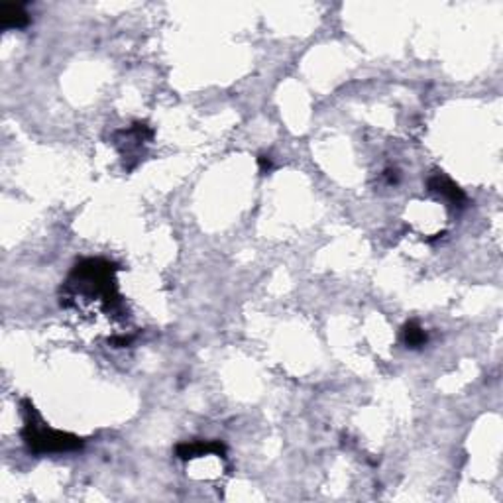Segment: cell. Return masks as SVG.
<instances>
[{"instance_id": "cell-2", "label": "cell", "mask_w": 503, "mask_h": 503, "mask_svg": "<svg viewBox=\"0 0 503 503\" xmlns=\"http://www.w3.org/2000/svg\"><path fill=\"white\" fill-rule=\"evenodd\" d=\"M428 191L431 193H437L440 197H444L446 201H451L452 205H458V207H462L466 201V195L464 191L456 185V183H452L448 177H444V175H440V173H435L431 179H428Z\"/></svg>"}, {"instance_id": "cell-4", "label": "cell", "mask_w": 503, "mask_h": 503, "mask_svg": "<svg viewBox=\"0 0 503 503\" xmlns=\"http://www.w3.org/2000/svg\"><path fill=\"white\" fill-rule=\"evenodd\" d=\"M224 444H220L217 440H199V442H183L177 446V456L181 460H191L197 456H205V454H224Z\"/></svg>"}, {"instance_id": "cell-1", "label": "cell", "mask_w": 503, "mask_h": 503, "mask_svg": "<svg viewBox=\"0 0 503 503\" xmlns=\"http://www.w3.org/2000/svg\"><path fill=\"white\" fill-rule=\"evenodd\" d=\"M24 413H26V425L22 431V439L26 442L30 452L53 454V452L77 451L83 446V440L75 435H69L63 431H53L52 426L41 423L30 401H24Z\"/></svg>"}, {"instance_id": "cell-5", "label": "cell", "mask_w": 503, "mask_h": 503, "mask_svg": "<svg viewBox=\"0 0 503 503\" xmlns=\"http://www.w3.org/2000/svg\"><path fill=\"white\" fill-rule=\"evenodd\" d=\"M403 342L407 348H423L426 344V333L415 321L407 323L403 326Z\"/></svg>"}, {"instance_id": "cell-6", "label": "cell", "mask_w": 503, "mask_h": 503, "mask_svg": "<svg viewBox=\"0 0 503 503\" xmlns=\"http://www.w3.org/2000/svg\"><path fill=\"white\" fill-rule=\"evenodd\" d=\"M130 340H132V338H128V336H117V338L110 340V344L117 346V348H124V346H128Z\"/></svg>"}, {"instance_id": "cell-3", "label": "cell", "mask_w": 503, "mask_h": 503, "mask_svg": "<svg viewBox=\"0 0 503 503\" xmlns=\"http://www.w3.org/2000/svg\"><path fill=\"white\" fill-rule=\"evenodd\" d=\"M0 22L4 30H22L30 24V16L24 4L16 2H4L0 6Z\"/></svg>"}, {"instance_id": "cell-7", "label": "cell", "mask_w": 503, "mask_h": 503, "mask_svg": "<svg viewBox=\"0 0 503 503\" xmlns=\"http://www.w3.org/2000/svg\"><path fill=\"white\" fill-rule=\"evenodd\" d=\"M258 161H259V168H262V171H266V169H270L271 168L270 155H259Z\"/></svg>"}, {"instance_id": "cell-8", "label": "cell", "mask_w": 503, "mask_h": 503, "mask_svg": "<svg viewBox=\"0 0 503 503\" xmlns=\"http://www.w3.org/2000/svg\"><path fill=\"white\" fill-rule=\"evenodd\" d=\"M387 181H389V183H395V181H397V171H395V169H393V171H391V169L387 171Z\"/></svg>"}]
</instances>
